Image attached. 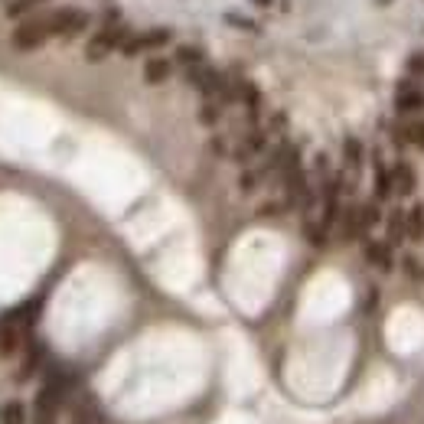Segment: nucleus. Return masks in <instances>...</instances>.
<instances>
[{
	"label": "nucleus",
	"instance_id": "1",
	"mask_svg": "<svg viewBox=\"0 0 424 424\" xmlns=\"http://www.w3.org/2000/svg\"><path fill=\"white\" fill-rule=\"evenodd\" d=\"M53 36V10H46V14L39 16H30V20H24V24L14 30V46L16 49H39L43 43H49Z\"/></svg>",
	"mask_w": 424,
	"mask_h": 424
},
{
	"label": "nucleus",
	"instance_id": "2",
	"mask_svg": "<svg viewBox=\"0 0 424 424\" xmlns=\"http://www.w3.org/2000/svg\"><path fill=\"white\" fill-rule=\"evenodd\" d=\"M128 36H131V30H128L124 24L101 26V30L88 39V46H85V59H88V62H101L105 56H111L115 49H121L124 43H128Z\"/></svg>",
	"mask_w": 424,
	"mask_h": 424
},
{
	"label": "nucleus",
	"instance_id": "3",
	"mask_svg": "<svg viewBox=\"0 0 424 424\" xmlns=\"http://www.w3.org/2000/svg\"><path fill=\"white\" fill-rule=\"evenodd\" d=\"M170 39H173V33H170L167 26H157V30H147V33H131V36H128V43L121 46V53L124 56H138V53H144V49L167 46Z\"/></svg>",
	"mask_w": 424,
	"mask_h": 424
},
{
	"label": "nucleus",
	"instance_id": "4",
	"mask_svg": "<svg viewBox=\"0 0 424 424\" xmlns=\"http://www.w3.org/2000/svg\"><path fill=\"white\" fill-rule=\"evenodd\" d=\"M395 111L398 115H418V111H424V92L415 82H401L395 88Z\"/></svg>",
	"mask_w": 424,
	"mask_h": 424
},
{
	"label": "nucleus",
	"instance_id": "5",
	"mask_svg": "<svg viewBox=\"0 0 424 424\" xmlns=\"http://www.w3.org/2000/svg\"><path fill=\"white\" fill-rule=\"evenodd\" d=\"M372 190H376V202L378 200H388V196L395 193V180H392V167H386V160L382 157H372Z\"/></svg>",
	"mask_w": 424,
	"mask_h": 424
},
{
	"label": "nucleus",
	"instance_id": "6",
	"mask_svg": "<svg viewBox=\"0 0 424 424\" xmlns=\"http://www.w3.org/2000/svg\"><path fill=\"white\" fill-rule=\"evenodd\" d=\"M392 180H395V193L398 196H411L418 186V170L408 160H398L392 167Z\"/></svg>",
	"mask_w": 424,
	"mask_h": 424
},
{
	"label": "nucleus",
	"instance_id": "7",
	"mask_svg": "<svg viewBox=\"0 0 424 424\" xmlns=\"http://www.w3.org/2000/svg\"><path fill=\"white\" fill-rule=\"evenodd\" d=\"M386 242L388 245L408 242V212H405V209H395L392 216L386 219Z\"/></svg>",
	"mask_w": 424,
	"mask_h": 424
},
{
	"label": "nucleus",
	"instance_id": "8",
	"mask_svg": "<svg viewBox=\"0 0 424 424\" xmlns=\"http://www.w3.org/2000/svg\"><path fill=\"white\" fill-rule=\"evenodd\" d=\"M366 262L378 271H392V264H395L392 245L388 242H366Z\"/></svg>",
	"mask_w": 424,
	"mask_h": 424
},
{
	"label": "nucleus",
	"instance_id": "9",
	"mask_svg": "<svg viewBox=\"0 0 424 424\" xmlns=\"http://www.w3.org/2000/svg\"><path fill=\"white\" fill-rule=\"evenodd\" d=\"M173 76V59H163V56H154V59L144 62V82L147 85H160Z\"/></svg>",
	"mask_w": 424,
	"mask_h": 424
},
{
	"label": "nucleus",
	"instance_id": "10",
	"mask_svg": "<svg viewBox=\"0 0 424 424\" xmlns=\"http://www.w3.org/2000/svg\"><path fill=\"white\" fill-rule=\"evenodd\" d=\"M101 421H105V415H101L95 398H82L76 408H72V424H101Z\"/></svg>",
	"mask_w": 424,
	"mask_h": 424
},
{
	"label": "nucleus",
	"instance_id": "11",
	"mask_svg": "<svg viewBox=\"0 0 424 424\" xmlns=\"http://www.w3.org/2000/svg\"><path fill=\"white\" fill-rule=\"evenodd\" d=\"M343 160H346V170H356L359 173V167H363L366 160V147L359 138H346L343 140Z\"/></svg>",
	"mask_w": 424,
	"mask_h": 424
},
{
	"label": "nucleus",
	"instance_id": "12",
	"mask_svg": "<svg viewBox=\"0 0 424 424\" xmlns=\"http://www.w3.org/2000/svg\"><path fill=\"white\" fill-rule=\"evenodd\" d=\"M16 346H20V326L4 320V324H0V356H14Z\"/></svg>",
	"mask_w": 424,
	"mask_h": 424
},
{
	"label": "nucleus",
	"instance_id": "13",
	"mask_svg": "<svg viewBox=\"0 0 424 424\" xmlns=\"http://www.w3.org/2000/svg\"><path fill=\"white\" fill-rule=\"evenodd\" d=\"M304 235H307V242L314 248H324L330 242V232L320 225V219H304Z\"/></svg>",
	"mask_w": 424,
	"mask_h": 424
},
{
	"label": "nucleus",
	"instance_id": "14",
	"mask_svg": "<svg viewBox=\"0 0 424 424\" xmlns=\"http://www.w3.org/2000/svg\"><path fill=\"white\" fill-rule=\"evenodd\" d=\"M408 239L411 242L424 239V202H415L408 212Z\"/></svg>",
	"mask_w": 424,
	"mask_h": 424
},
{
	"label": "nucleus",
	"instance_id": "15",
	"mask_svg": "<svg viewBox=\"0 0 424 424\" xmlns=\"http://www.w3.org/2000/svg\"><path fill=\"white\" fill-rule=\"evenodd\" d=\"M173 62H180L183 69H196V66H202L206 62V53H202L200 46H180L177 49V59Z\"/></svg>",
	"mask_w": 424,
	"mask_h": 424
},
{
	"label": "nucleus",
	"instance_id": "16",
	"mask_svg": "<svg viewBox=\"0 0 424 424\" xmlns=\"http://www.w3.org/2000/svg\"><path fill=\"white\" fill-rule=\"evenodd\" d=\"M0 424H26V411L20 401H7L0 408Z\"/></svg>",
	"mask_w": 424,
	"mask_h": 424
},
{
	"label": "nucleus",
	"instance_id": "17",
	"mask_svg": "<svg viewBox=\"0 0 424 424\" xmlns=\"http://www.w3.org/2000/svg\"><path fill=\"white\" fill-rule=\"evenodd\" d=\"M39 4H46V0H0V7H4L7 16H24L26 10L39 7Z\"/></svg>",
	"mask_w": 424,
	"mask_h": 424
},
{
	"label": "nucleus",
	"instance_id": "18",
	"mask_svg": "<svg viewBox=\"0 0 424 424\" xmlns=\"http://www.w3.org/2000/svg\"><path fill=\"white\" fill-rule=\"evenodd\" d=\"M219 118H222V105H219V101H212V98H206V105L200 108V121L206 124V128H216Z\"/></svg>",
	"mask_w": 424,
	"mask_h": 424
},
{
	"label": "nucleus",
	"instance_id": "19",
	"mask_svg": "<svg viewBox=\"0 0 424 424\" xmlns=\"http://www.w3.org/2000/svg\"><path fill=\"white\" fill-rule=\"evenodd\" d=\"M264 180V170L258 167V170H245L239 177V186H242V193H252V190H258V183Z\"/></svg>",
	"mask_w": 424,
	"mask_h": 424
},
{
	"label": "nucleus",
	"instance_id": "20",
	"mask_svg": "<svg viewBox=\"0 0 424 424\" xmlns=\"http://www.w3.org/2000/svg\"><path fill=\"white\" fill-rule=\"evenodd\" d=\"M43 363V346H30V353H26V363H24V369H20V376L16 378H30L33 376V369Z\"/></svg>",
	"mask_w": 424,
	"mask_h": 424
},
{
	"label": "nucleus",
	"instance_id": "21",
	"mask_svg": "<svg viewBox=\"0 0 424 424\" xmlns=\"http://www.w3.org/2000/svg\"><path fill=\"white\" fill-rule=\"evenodd\" d=\"M405 72H408L411 78H421L424 76V53H415L408 62H405Z\"/></svg>",
	"mask_w": 424,
	"mask_h": 424
},
{
	"label": "nucleus",
	"instance_id": "22",
	"mask_svg": "<svg viewBox=\"0 0 424 424\" xmlns=\"http://www.w3.org/2000/svg\"><path fill=\"white\" fill-rule=\"evenodd\" d=\"M252 4H254V7H258V10H268L271 4H274V0H252Z\"/></svg>",
	"mask_w": 424,
	"mask_h": 424
}]
</instances>
